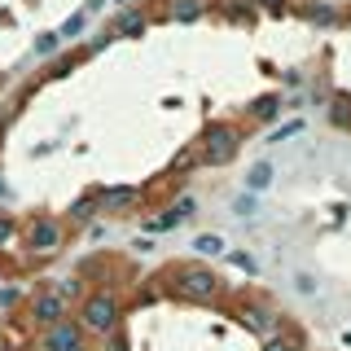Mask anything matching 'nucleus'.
<instances>
[{"mask_svg": "<svg viewBox=\"0 0 351 351\" xmlns=\"http://www.w3.org/2000/svg\"><path fill=\"white\" fill-rule=\"evenodd\" d=\"M167 290L176 294V299H189V303L211 307V303H219V294H224V281H219L211 268H202V263L193 259V263H176V268H171Z\"/></svg>", "mask_w": 351, "mask_h": 351, "instance_id": "obj_1", "label": "nucleus"}, {"mask_svg": "<svg viewBox=\"0 0 351 351\" xmlns=\"http://www.w3.org/2000/svg\"><path fill=\"white\" fill-rule=\"evenodd\" d=\"M119 325H123V299H119L114 290H93V294H84V303H80V329H84V334L110 338Z\"/></svg>", "mask_w": 351, "mask_h": 351, "instance_id": "obj_2", "label": "nucleus"}, {"mask_svg": "<svg viewBox=\"0 0 351 351\" xmlns=\"http://www.w3.org/2000/svg\"><path fill=\"white\" fill-rule=\"evenodd\" d=\"M241 149V128L237 123H211L202 132V141H197V162H206V167H224V162H233Z\"/></svg>", "mask_w": 351, "mask_h": 351, "instance_id": "obj_3", "label": "nucleus"}, {"mask_svg": "<svg viewBox=\"0 0 351 351\" xmlns=\"http://www.w3.org/2000/svg\"><path fill=\"white\" fill-rule=\"evenodd\" d=\"M62 241H66V224L58 215H31L27 219V228H22V246L31 250V255H58L62 250Z\"/></svg>", "mask_w": 351, "mask_h": 351, "instance_id": "obj_4", "label": "nucleus"}, {"mask_svg": "<svg viewBox=\"0 0 351 351\" xmlns=\"http://www.w3.org/2000/svg\"><path fill=\"white\" fill-rule=\"evenodd\" d=\"M241 325L255 329V334H263V338H272L277 325H281V312L272 303H263V299H246V303H241Z\"/></svg>", "mask_w": 351, "mask_h": 351, "instance_id": "obj_5", "label": "nucleus"}, {"mask_svg": "<svg viewBox=\"0 0 351 351\" xmlns=\"http://www.w3.org/2000/svg\"><path fill=\"white\" fill-rule=\"evenodd\" d=\"M44 351H88V334L80 329V321H58L44 334Z\"/></svg>", "mask_w": 351, "mask_h": 351, "instance_id": "obj_6", "label": "nucleus"}, {"mask_svg": "<svg viewBox=\"0 0 351 351\" xmlns=\"http://www.w3.org/2000/svg\"><path fill=\"white\" fill-rule=\"evenodd\" d=\"M31 316H36L40 325H49V329H53L58 321H66V299H62L58 290H40L36 299H31Z\"/></svg>", "mask_w": 351, "mask_h": 351, "instance_id": "obj_7", "label": "nucleus"}, {"mask_svg": "<svg viewBox=\"0 0 351 351\" xmlns=\"http://www.w3.org/2000/svg\"><path fill=\"white\" fill-rule=\"evenodd\" d=\"M272 184H277V167H272L268 158H259L255 167L246 171V184H241V189H246V193H268Z\"/></svg>", "mask_w": 351, "mask_h": 351, "instance_id": "obj_8", "label": "nucleus"}, {"mask_svg": "<svg viewBox=\"0 0 351 351\" xmlns=\"http://www.w3.org/2000/svg\"><path fill=\"white\" fill-rule=\"evenodd\" d=\"M224 255H228V241L219 237V233H197V237H193V259H197V263L224 259Z\"/></svg>", "mask_w": 351, "mask_h": 351, "instance_id": "obj_9", "label": "nucleus"}, {"mask_svg": "<svg viewBox=\"0 0 351 351\" xmlns=\"http://www.w3.org/2000/svg\"><path fill=\"white\" fill-rule=\"evenodd\" d=\"M303 18L316 22V27H334V22L343 18V9H338V0H307V5H303Z\"/></svg>", "mask_w": 351, "mask_h": 351, "instance_id": "obj_10", "label": "nucleus"}, {"mask_svg": "<svg viewBox=\"0 0 351 351\" xmlns=\"http://www.w3.org/2000/svg\"><path fill=\"white\" fill-rule=\"evenodd\" d=\"M281 114H285V97H277V93L259 97V101L250 106V119H255V123H277Z\"/></svg>", "mask_w": 351, "mask_h": 351, "instance_id": "obj_11", "label": "nucleus"}, {"mask_svg": "<svg viewBox=\"0 0 351 351\" xmlns=\"http://www.w3.org/2000/svg\"><path fill=\"white\" fill-rule=\"evenodd\" d=\"M259 211H263L259 193H246V189H237L233 197H228V215H233V219H255Z\"/></svg>", "mask_w": 351, "mask_h": 351, "instance_id": "obj_12", "label": "nucleus"}, {"mask_svg": "<svg viewBox=\"0 0 351 351\" xmlns=\"http://www.w3.org/2000/svg\"><path fill=\"white\" fill-rule=\"evenodd\" d=\"M136 189L132 184H114V189H106L101 193V211H128V206H136Z\"/></svg>", "mask_w": 351, "mask_h": 351, "instance_id": "obj_13", "label": "nucleus"}, {"mask_svg": "<svg viewBox=\"0 0 351 351\" xmlns=\"http://www.w3.org/2000/svg\"><path fill=\"white\" fill-rule=\"evenodd\" d=\"M145 27H149V18L141 14V9H123L110 36H145Z\"/></svg>", "mask_w": 351, "mask_h": 351, "instance_id": "obj_14", "label": "nucleus"}, {"mask_svg": "<svg viewBox=\"0 0 351 351\" xmlns=\"http://www.w3.org/2000/svg\"><path fill=\"white\" fill-rule=\"evenodd\" d=\"M206 14V0H171V22H184V27H189V22H197Z\"/></svg>", "mask_w": 351, "mask_h": 351, "instance_id": "obj_15", "label": "nucleus"}, {"mask_svg": "<svg viewBox=\"0 0 351 351\" xmlns=\"http://www.w3.org/2000/svg\"><path fill=\"white\" fill-rule=\"evenodd\" d=\"M263 351H307V343L299 334H290V329H277L272 338H263Z\"/></svg>", "mask_w": 351, "mask_h": 351, "instance_id": "obj_16", "label": "nucleus"}, {"mask_svg": "<svg viewBox=\"0 0 351 351\" xmlns=\"http://www.w3.org/2000/svg\"><path fill=\"white\" fill-rule=\"evenodd\" d=\"M184 224V219L180 215H176L171 211V206H167V211H162V215H149V224H145V237H158V233H171V228H180Z\"/></svg>", "mask_w": 351, "mask_h": 351, "instance_id": "obj_17", "label": "nucleus"}, {"mask_svg": "<svg viewBox=\"0 0 351 351\" xmlns=\"http://www.w3.org/2000/svg\"><path fill=\"white\" fill-rule=\"evenodd\" d=\"M31 53H36V58H53V53H62V36H58V31H40L36 44H31Z\"/></svg>", "mask_w": 351, "mask_h": 351, "instance_id": "obj_18", "label": "nucleus"}, {"mask_svg": "<svg viewBox=\"0 0 351 351\" xmlns=\"http://www.w3.org/2000/svg\"><path fill=\"white\" fill-rule=\"evenodd\" d=\"M84 31H88V14L80 9V14H71V18H66L62 27H58V36H62V44H66V40H80Z\"/></svg>", "mask_w": 351, "mask_h": 351, "instance_id": "obj_19", "label": "nucleus"}, {"mask_svg": "<svg viewBox=\"0 0 351 351\" xmlns=\"http://www.w3.org/2000/svg\"><path fill=\"white\" fill-rule=\"evenodd\" d=\"M307 123H303V119H285V123H277V128H272L268 132V145H281V141H290V136H299V132H303Z\"/></svg>", "mask_w": 351, "mask_h": 351, "instance_id": "obj_20", "label": "nucleus"}, {"mask_svg": "<svg viewBox=\"0 0 351 351\" xmlns=\"http://www.w3.org/2000/svg\"><path fill=\"white\" fill-rule=\"evenodd\" d=\"M290 281H294V294H303V299H312V294H321V281H316L312 272H303V268L294 272Z\"/></svg>", "mask_w": 351, "mask_h": 351, "instance_id": "obj_21", "label": "nucleus"}, {"mask_svg": "<svg viewBox=\"0 0 351 351\" xmlns=\"http://www.w3.org/2000/svg\"><path fill=\"white\" fill-rule=\"evenodd\" d=\"M329 123H338V128H351V101H329Z\"/></svg>", "mask_w": 351, "mask_h": 351, "instance_id": "obj_22", "label": "nucleus"}, {"mask_svg": "<svg viewBox=\"0 0 351 351\" xmlns=\"http://www.w3.org/2000/svg\"><path fill=\"white\" fill-rule=\"evenodd\" d=\"M14 237H18V219L9 215V211H0V246H9Z\"/></svg>", "mask_w": 351, "mask_h": 351, "instance_id": "obj_23", "label": "nucleus"}, {"mask_svg": "<svg viewBox=\"0 0 351 351\" xmlns=\"http://www.w3.org/2000/svg\"><path fill=\"white\" fill-rule=\"evenodd\" d=\"M171 211H176V215H180V219H189V215L197 211V197H193V193H184V197H176V202H171Z\"/></svg>", "mask_w": 351, "mask_h": 351, "instance_id": "obj_24", "label": "nucleus"}, {"mask_svg": "<svg viewBox=\"0 0 351 351\" xmlns=\"http://www.w3.org/2000/svg\"><path fill=\"white\" fill-rule=\"evenodd\" d=\"M228 259H233V268H241V272H259V263L246 255V250H228Z\"/></svg>", "mask_w": 351, "mask_h": 351, "instance_id": "obj_25", "label": "nucleus"}, {"mask_svg": "<svg viewBox=\"0 0 351 351\" xmlns=\"http://www.w3.org/2000/svg\"><path fill=\"white\" fill-rule=\"evenodd\" d=\"M22 299V290H18V285H5V290H0V307H14Z\"/></svg>", "mask_w": 351, "mask_h": 351, "instance_id": "obj_26", "label": "nucleus"}, {"mask_svg": "<svg viewBox=\"0 0 351 351\" xmlns=\"http://www.w3.org/2000/svg\"><path fill=\"white\" fill-rule=\"evenodd\" d=\"M106 351H128V334H123V329H114V334H110V347Z\"/></svg>", "mask_w": 351, "mask_h": 351, "instance_id": "obj_27", "label": "nucleus"}, {"mask_svg": "<svg viewBox=\"0 0 351 351\" xmlns=\"http://www.w3.org/2000/svg\"><path fill=\"white\" fill-rule=\"evenodd\" d=\"M132 246H136L141 255H149V250H154V237H136V241H132Z\"/></svg>", "mask_w": 351, "mask_h": 351, "instance_id": "obj_28", "label": "nucleus"}, {"mask_svg": "<svg viewBox=\"0 0 351 351\" xmlns=\"http://www.w3.org/2000/svg\"><path fill=\"white\" fill-rule=\"evenodd\" d=\"M101 9H106V0H88V5H84V14L93 18V14H101Z\"/></svg>", "mask_w": 351, "mask_h": 351, "instance_id": "obj_29", "label": "nucleus"}, {"mask_svg": "<svg viewBox=\"0 0 351 351\" xmlns=\"http://www.w3.org/2000/svg\"><path fill=\"white\" fill-rule=\"evenodd\" d=\"M255 5H259V9H281L285 0H255Z\"/></svg>", "mask_w": 351, "mask_h": 351, "instance_id": "obj_30", "label": "nucleus"}, {"mask_svg": "<svg viewBox=\"0 0 351 351\" xmlns=\"http://www.w3.org/2000/svg\"><path fill=\"white\" fill-rule=\"evenodd\" d=\"M5 197H9V184H5V176H0V202H5Z\"/></svg>", "mask_w": 351, "mask_h": 351, "instance_id": "obj_31", "label": "nucleus"}, {"mask_svg": "<svg viewBox=\"0 0 351 351\" xmlns=\"http://www.w3.org/2000/svg\"><path fill=\"white\" fill-rule=\"evenodd\" d=\"M114 5H123V9H128V5H136V0H114Z\"/></svg>", "mask_w": 351, "mask_h": 351, "instance_id": "obj_32", "label": "nucleus"}, {"mask_svg": "<svg viewBox=\"0 0 351 351\" xmlns=\"http://www.w3.org/2000/svg\"><path fill=\"white\" fill-rule=\"evenodd\" d=\"M347 347H351V334H347Z\"/></svg>", "mask_w": 351, "mask_h": 351, "instance_id": "obj_33", "label": "nucleus"}]
</instances>
